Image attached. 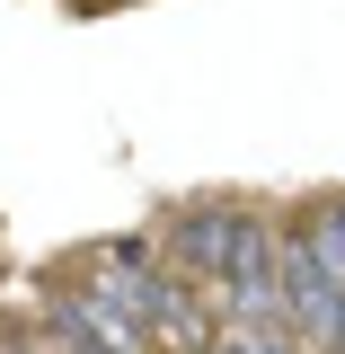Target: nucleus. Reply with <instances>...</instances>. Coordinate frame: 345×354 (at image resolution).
<instances>
[{
  "label": "nucleus",
  "mask_w": 345,
  "mask_h": 354,
  "mask_svg": "<svg viewBox=\"0 0 345 354\" xmlns=\"http://www.w3.org/2000/svg\"><path fill=\"white\" fill-rule=\"evenodd\" d=\"M239 221H248V204H230V195H195V204H177L169 213V266L186 274V283H221L230 274V248H239Z\"/></svg>",
  "instance_id": "obj_2"
},
{
  "label": "nucleus",
  "mask_w": 345,
  "mask_h": 354,
  "mask_svg": "<svg viewBox=\"0 0 345 354\" xmlns=\"http://www.w3.org/2000/svg\"><path fill=\"white\" fill-rule=\"evenodd\" d=\"M301 230H310V248H319V266H328V274L345 283V195H328V204H319Z\"/></svg>",
  "instance_id": "obj_3"
},
{
  "label": "nucleus",
  "mask_w": 345,
  "mask_h": 354,
  "mask_svg": "<svg viewBox=\"0 0 345 354\" xmlns=\"http://www.w3.org/2000/svg\"><path fill=\"white\" fill-rule=\"evenodd\" d=\"M337 354H345V301H337Z\"/></svg>",
  "instance_id": "obj_5"
},
{
  "label": "nucleus",
  "mask_w": 345,
  "mask_h": 354,
  "mask_svg": "<svg viewBox=\"0 0 345 354\" xmlns=\"http://www.w3.org/2000/svg\"><path fill=\"white\" fill-rule=\"evenodd\" d=\"M274 274H283V328H292V346L301 354H337V301H345V283L319 266L310 230H283V239H274Z\"/></svg>",
  "instance_id": "obj_1"
},
{
  "label": "nucleus",
  "mask_w": 345,
  "mask_h": 354,
  "mask_svg": "<svg viewBox=\"0 0 345 354\" xmlns=\"http://www.w3.org/2000/svg\"><path fill=\"white\" fill-rule=\"evenodd\" d=\"M80 9H106V0H80Z\"/></svg>",
  "instance_id": "obj_6"
},
{
  "label": "nucleus",
  "mask_w": 345,
  "mask_h": 354,
  "mask_svg": "<svg viewBox=\"0 0 345 354\" xmlns=\"http://www.w3.org/2000/svg\"><path fill=\"white\" fill-rule=\"evenodd\" d=\"M44 328H53V346H62V354H115L106 337H88V328H80V319H71L62 301H53V319H44Z\"/></svg>",
  "instance_id": "obj_4"
}]
</instances>
